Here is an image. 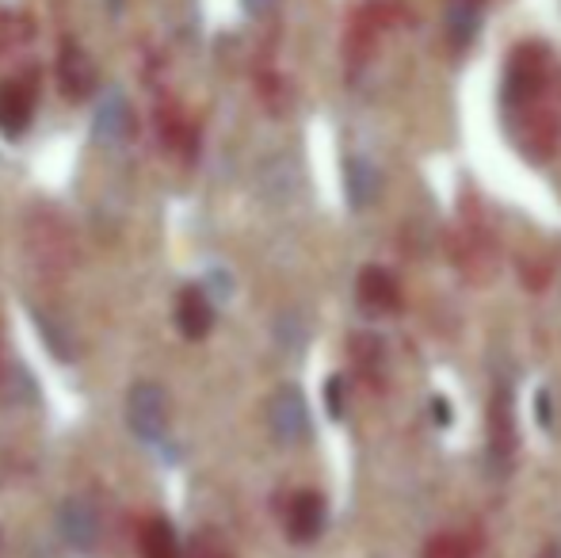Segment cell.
Returning a JSON list of instances; mask_svg holds the SVG:
<instances>
[{
    "label": "cell",
    "mask_w": 561,
    "mask_h": 558,
    "mask_svg": "<svg viewBox=\"0 0 561 558\" xmlns=\"http://www.w3.org/2000/svg\"><path fill=\"white\" fill-rule=\"evenodd\" d=\"M359 303H363V310H370V314H393L401 306L398 280H393L386 269H363Z\"/></svg>",
    "instance_id": "52a82bcc"
},
{
    "label": "cell",
    "mask_w": 561,
    "mask_h": 558,
    "mask_svg": "<svg viewBox=\"0 0 561 558\" xmlns=\"http://www.w3.org/2000/svg\"><path fill=\"white\" fill-rule=\"evenodd\" d=\"M8 390H12V402H38V387L27 367H12L8 372Z\"/></svg>",
    "instance_id": "5bb4252c"
},
{
    "label": "cell",
    "mask_w": 561,
    "mask_h": 558,
    "mask_svg": "<svg viewBox=\"0 0 561 558\" xmlns=\"http://www.w3.org/2000/svg\"><path fill=\"white\" fill-rule=\"evenodd\" d=\"M58 532L73 551L92 555L100 547V513L89 498H69L58 509Z\"/></svg>",
    "instance_id": "7a4b0ae2"
},
{
    "label": "cell",
    "mask_w": 561,
    "mask_h": 558,
    "mask_svg": "<svg viewBox=\"0 0 561 558\" xmlns=\"http://www.w3.org/2000/svg\"><path fill=\"white\" fill-rule=\"evenodd\" d=\"M31 123V92L23 84H4L0 89V130L8 138H20Z\"/></svg>",
    "instance_id": "ba28073f"
},
{
    "label": "cell",
    "mask_w": 561,
    "mask_h": 558,
    "mask_svg": "<svg viewBox=\"0 0 561 558\" xmlns=\"http://www.w3.org/2000/svg\"><path fill=\"white\" fill-rule=\"evenodd\" d=\"M481 31V4L478 0H450L447 8V38L462 50Z\"/></svg>",
    "instance_id": "30bf717a"
},
{
    "label": "cell",
    "mask_w": 561,
    "mask_h": 558,
    "mask_svg": "<svg viewBox=\"0 0 561 558\" xmlns=\"http://www.w3.org/2000/svg\"><path fill=\"white\" fill-rule=\"evenodd\" d=\"M92 135H96L100 146H123L130 138V104L118 89L107 92L96 107V123H92Z\"/></svg>",
    "instance_id": "5b68a950"
},
{
    "label": "cell",
    "mask_w": 561,
    "mask_h": 558,
    "mask_svg": "<svg viewBox=\"0 0 561 558\" xmlns=\"http://www.w3.org/2000/svg\"><path fill=\"white\" fill-rule=\"evenodd\" d=\"M176 326L187 341H203L215 329V298L207 287H184L176 298Z\"/></svg>",
    "instance_id": "277c9868"
},
{
    "label": "cell",
    "mask_w": 561,
    "mask_h": 558,
    "mask_svg": "<svg viewBox=\"0 0 561 558\" xmlns=\"http://www.w3.org/2000/svg\"><path fill=\"white\" fill-rule=\"evenodd\" d=\"M35 326H38V333H43L46 349H50L58 360H73V356H77V341H73V333H69V329L61 326L58 318L50 321V314H35Z\"/></svg>",
    "instance_id": "4fadbf2b"
},
{
    "label": "cell",
    "mask_w": 561,
    "mask_h": 558,
    "mask_svg": "<svg viewBox=\"0 0 561 558\" xmlns=\"http://www.w3.org/2000/svg\"><path fill=\"white\" fill-rule=\"evenodd\" d=\"M107 4H112V8H123V0H107Z\"/></svg>",
    "instance_id": "7402d4cb"
},
{
    "label": "cell",
    "mask_w": 561,
    "mask_h": 558,
    "mask_svg": "<svg viewBox=\"0 0 561 558\" xmlns=\"http://www.w3.org/2000/svg\"><path fill=\"white\" fill-rule=\"evenodd\" d=\"M287 528L295 544H313L325 528V501L318 493H298L290 501V513H287Z\"/></svg>",
    "instance_id": "8992f818"
},
{
    "label": "cell",
    "mask_w": 561,
    "mask_h": 558,
    "mask_svg": "<svg viewBox=\"0 0 561 558\" xmlns=\"http://www.w3.org/2000/svg\"><path fill=\"white\" fill-rule=\"evenodd\" d=\"M535 406H539V424H542V429H554V413H550V395H547V390H539Z\"/></svg>",
    "instance_id": "d6986e66"
},
{
    "label": "cell",
    "mask_w": 561,
    "mask_h": 558,
    "mask_svg": "<svg viewBox=\"0 0 561 558\" xmlns=\"http://www.w3.org/2000/svg\"><path fill=\"white\" fill-rule=\"evenodd\" d=\"M141 558H180V539L169 521H153L141 528Z\"/></svg>",
    "instance_id": "7c38bea8"
},
{
    "label": "cell",
    "mask_w": 561,
    "mask_h": 558,
    "mask_svg": "<svg viewBox=\"0 0 561 558\" xmlns=\"http://www.w3.org/2000/svg\"><path fill=\"white\" fill-rule=\"evenodd\" d=\"M432 418H436L439 424H450V406H447V398H432Z\"/></svg>",
    "instance_id": "44dd1931"
},
{
    "label": "cell",
    "mask_w": 561,
    "mask_h": 558,
    "mask_svg": "<svg viewBox=\"0 0 561 558\" xmlns=\"http://www.w3.org/2000/svg\"><path fill=\"white\" fill-rule=\"evenodd\" d=\"M272 8H275V0H244V12L256 15V20H260V15L272 12Z\"/></svg>",
    "instance_id": "ffe728a7"
},
{
    "label": "cell",
    "mask_w": 561,
    "mask_h": 558,
    "mask_svg": "<svg viewBox=\"0 0 561 558\" xmlns=\"http://www.w3.org/2000/svg\"><path fill=\"white\" fill-rule=\"evenodd\" d=\"M267 421H272L275 440L283 444H298V440L310 436V410H306V398L298 387L275 390L272 406H267Z\"/></svg>",
    "instance_id": "3957f363"
},
{
    "label": "cell",
    "mask_w": 561,
    "mask_h": 558,
    "mask_svg": "<svg viewBox=\"0 0 561 558\" xmlns=\"http://www.w3.org/2000/svg\"><path fill=\"white\" fill-rule=\"evenodd\" d=\"M344 184H347V200L352 207H370L378 200V169L367 161V157H352L344 164Z\"/></svg>",
    "instance_id": "9c48e42d"
},
{
    "label": "cell",
    "mask_w": 561,
    "mask_h": 558,
    "mask_svg": "<svg viewBox=\"0 0 561 558\" xmlns=\"http://www.w3.org/2000/svg\"><path fill=\"white\" fill-rule=\"evenodd\" d=\"M207 295L215 298V303H226V298L233 295V280H229L226 272H210V276H207Z\"/></svg>",
    "instance_id": "e0dca14e"
},
{
    "label": "cell",
    "mask_w": 561,
    "mask_h": 558,
    "mask_svg": "<svg viewBox=\"0 0 561 558\" xmlns=\"http://www.w3.org/2000/svg\"><path fill=\"white\" fill-rule=\"evenodd\" d=\"M325 406H329V418H344V379L340 375L325 383Z\"/></svg>",
    "instance_id": "9a60e30c"
},
{
    "label": "cell",
    "mask_w": 561,
    "mask_h": 558,
    "mask_svg": "<svg viewBox=\"0 0 561 558\" xmlns=\"http://www.w3.org/2000/svg\"><path fill=\"white\" fill-rule=\"evenodd\" d=\"M192 558H229V555L210 532H203V536H195V544H192Z\"/></svg>",
    "instance_id": "2e32d148"
},
{
    "label": "cell",
    "mask_w": 561,
    "mask_h": 558,
    "mask_svg": "<svg viewBox=\"0 0 561 558\" xmlns=\"http://www.w3.org/2000/svg\"><path fill=\"white\" fill-rule=\"evenodd\" d=\"M428 558H462V547H458L455 539H436V544L428 547Z\"/></svg>",
    "instance_id": "ac0fdd59"
},
{
    "label": "cell",
    "mask_w": 561,
    "mask_h": 558,
    "mask_svg": "<svg viewBox=\"0 0 561 558\" xmlns=\"http://www.w3.org/2000/svg\"><path fill=\"white\" fill-rule=\"evenodd\" d=\"M126 421L141 444H161L169 432V395L157 383H138L126 395Z\"/></svg>",
    "instance_id": "6da1fadb"
},
{
    "label": "cell",
    "mask_w": 561,
    "mask_h": 558,
    "mask_svg": "<svg viewBox=\"0 0 561 558\" xmlns=\"http://www.w3.org/2000/svg\"><path fill=\"white\" fill-rule=\"evenodd\" d=\"M61 84H66L69 96H89L92 84H96V73H92V61L84 58L77 46H66V54H61Z\"/></svg>",
    "instance_id": "8fae6325"
}]
</instances>
